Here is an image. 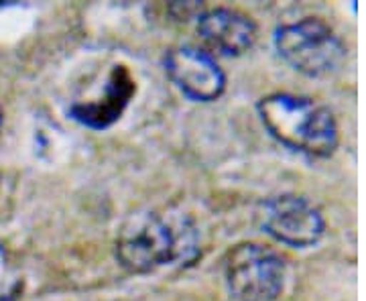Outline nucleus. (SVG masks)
<instances>
[{
  "instance_id": "obj_1",
  "label": "nucleus",
  "mask_w": 366,
  "mask_h": 301,
  "mask_svg": "<svg viewBox=\"0 0 366 301\" xmlns=\"http://www.w3.org/2000/svg\"><path fill=\"white\" fill-rule=\"evenodd\" d=\"M274 141L310 157H330L338 147V124L326 106L307 96L271 94L257 104Z\"/></svg>"
},
{
  "instance_id": "obj_2",
  "label": "nucleus",
  "mask_w": 366,
  "mask_h": 301,
  "mask_svg": "<svg viewBox=\"0 0 366 301\" xmlns=\"http://www.w3.org/2000/svg\"><path fill=\"white\" fill-rule=\"evenodd\" d=\"M279 57L307 78H324L340 69L348 49L336 31L324 21L307 16L274 31Z\"/></svg>"
},
{
  "instance_id": "obj_3",
  "label": "nucleus",
  "mask_w": 366,
  "mask_h": 301,
  "mask_svg": "<svg viewBox=\"0 0 366 301\" xmlns=\"http://www.w3.org/2000/svg\"><path fill=\"white\" fill-rule=\"evenodd\" d=\"M187 238L157 212L134 214L117 238V259L129 273H151L183 257Z\"/></svg>"
},
{
  "instance_id": "obj_4",
  "label": "nucleus",
  "mask_w": 366,
  "mask_h": 301,
  "mask_svg": "<svg viewBox=\"0 0 366 301\" xmlns=\"http://www.w3.org/2000/svg\"><path fill=\"white\" fill-rule=\"evenodd\" d=\"M285 261L264 245H238L224 259V281L236 301H274L285 289Z\"/></svg>"
},
{
  "instance_id": "obj_5",
  "label": "nucleus",
  "mask_w": 366,
  "mask_h": 301,
  "mask_svg": "<svg viewBox=\"0 0 366 301\" xmlns=\"http://www.w3.org/2000/svg\"><path fill=\"white\" fill-rule=\"evenodd\" d=\"M261 226L271 238L291 249H310L326 232L322 212L310 199L295 194L267 199L262 204Z\"/></svg>"
},
{
  "instance_id": "obj_6",
  "label": "nucleus",
  "mask_w": 366,
  "mask_h": 301,
  "mask_svg": "<svg viewBox=\"0 0 366 301\" xmlns=\"http://www.w3.org/2000/svg\"><path fill=\"white\" fill-rule=\"evenodd\" d=\"M165 71L175 88L194 102H214L226 90V76L208 51L182 45L165 55Z\"/></svg>"
},
{
  "instance_id": "obj_7",
  "label": "nucleus",
  "mask_w": 366,
  "mask_h": 301,
  "mask_svg": "<svg viewBox=\"0 0 366 301\" xmlns=\"http://www.w3.org/2000/svg\"><path fill=\"white\" fill-rule=\"evenodd\" d=\"M197 35L209 51L238 57L254 45L257 25L234 9H212L197 16Z\"/></svg>"
},
{
  "instance_id": "obj_8",
  "label": "nucleus",
  "mask_w": 366,
  "mask_h": 301,
  "mask_svg": "<svg viewBox=\"0 0 366 301\" xmlns=\"http://www.w3.org/2000/svg\"><path fill=\"white\" fill-rule=\"evenodd\" d=\"M134 84L124 67H117L106 86V96L94 102L71 106V117L92 129H106L120 118L124 106L132 96Z\"/></svg>"
},
{
  "instance_id": "obj_9",
  "label": "nucleus",
  "mask_w": 366,
  "mask_h": 301,
  "mask_svg": "<svg viewBox=\"0 0 366 301\" xmlns=\"http://www.w3.org/2000/svg\"><path fill=\"white\" fill-rule=\"evenodd\" d=\"M0 124H2V112H0Z\"/></svg>"
}]
</instances>
